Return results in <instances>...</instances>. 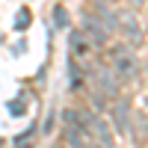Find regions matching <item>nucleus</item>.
Instances as JSON below:
<instances>
[{"mask_svg":"<svg viewBox=\"0 0 148 148\" xmlns=\"http://www.w3.org/2000/svg\"><path fill=\"white\" fill-rule=\"evenodd\" d=\"M113 68H116V80H130L133 74H136V59L127 47H116L113 51Z\"/></svg>","mask_w":148,"mask_h":148,"instance_id":"nucleus-1","label":"nucleus"}]
</instances>
